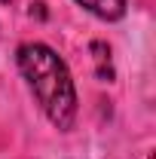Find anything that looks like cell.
Returning a JSON list of instances; mask_svg holds the SVG:
<instances>
[{"mask_svg": "<svg viewBox=\"0 0 156 159\" xmlns=\"http://www.w3.org/2000/svg\"><path fill=\"white\" fill-rule=\"evenodd\" d=\"M77 3L104 21H117L126 16V0H77Z\"/></svg>", "mask_w": 156, "mask_h": 159, "instance_id": "2", "label": "cell"}, {"mask_svg": "<svg viewBox=\"0 0 156 159\" xmlns=\"http://www.w3.org/2000/svg\"><path fill=\"white\" fill-rule=\"evenodd\" d=\"M16 64L49 122L71 132L77 122V89L64 58L46 43H21L16 49Z\"/></svg>", "mask_w": 156, "mask_h": 159, "instance_id": "1", "label": "cell"}]
</instances>
